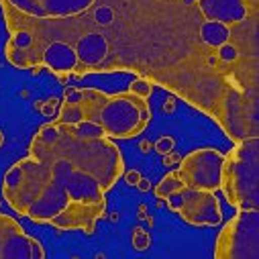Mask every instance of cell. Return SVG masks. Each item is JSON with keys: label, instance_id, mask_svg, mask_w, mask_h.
<instances>
[{"label": "cell", "instance_id": "cell-1", "mask_svg": "<svg viewBox=\"0 0 259 259\" xmlns=\"http://www.w3.org/2000/svg\"><path fill=\"white\" fill-rule=\"evenodd\" d=\"M11 66L133 74L239 143L259 137V0H0Z\"/></svg>", "mask_w": 259, "mask_h": 259}, {"label": "cell", "instance_id": "cell-2", "mask_svg": "<svg viewBox=\"0 0 259 259\" xmlns=\"http://www.w3.org/2000/svg\"><path fill=\"white\" fill-rule=\"evenodd\" d=\"M122 174V153L100 126L53 118L33 135L29 155L7 171L3 196L37 225L94 235L106 212V192Z\"/></svg>", "mask_w": 259, "mask_h": 259}, {"label": "cell", "instance_id": "cell-3", "mask_svg": "<svg viewBox=\"0 0 259 259\" xmlns=\"http://www.w3.org/2000/svg\"><path fill=\"white\" fill-rule=\"evenodd\" d=\"M55 120L92 122L110 139H133L147 128L151 106L128 90L108 94L96 88H68Z\"/></svg>", "mask_w": 259, "mask_h": 259}, {"label": "cell", "instance_id": "cell-4", "mask_svg": "<svg viewBox=\"0 0 259 259\" xmlns=\"http://www.w3.org/2000/svg\"><path fill=\"white\" fill-rule=\"evenodd\" d=\"M219 190L237 210L259 208V137L235 143L225 155Z\"/></svg>", "mask_w": 259, "mask_h": 259}, {"label": "cell", "instance_id": "cell-5", "mask_svg": "<svg viewBox=\"0 0 259 259\" xmlns=\"http://www.w3.org/2000/svg\"><path fill=\"white\" fill-rule=\"evenodd\" d=\"M214 259H259V208H243L221 229Z\"/></svg>", "mask_w": 259, "mask_h": 259}, {"label": "cell", "instance_id": "cell-6", "mask_svg": "<svg viewBox=\"0 0 259 259\" xmlns=\"http://www.w3.org/2000/svg\"><path fill=\"white\" fill-rule=\"evenodd\" d=\"M169 210L180 214L192 227H219L223 223V208L217 192L194 190L184 184L165 198Z\"/></svg>", "mask_w": 259, "mask_h": 259}, {"label": "cell", "instance_id": "cell-7", "mask_svg": "<svg viewBox=\"0 0 259 259\" xmlns=\"http://www.w3.org/2000/svg\"><path fill=\"white\" fill-rule=\"evenodd\" d=\"M225 153L214 147H202L190 151L176 169L182 184L194 190L217 192L221 188V169Z\"/></svg>", "mask_w": 259, "mask_h": 259}, {"label": "cell", "instance_id": "cell-8", "mask_svg": "<svg viewBox=\"0 0 259 259\" xmlns=\"http://www.w3.org/2000/svg\"><path fill=\"white\" fill-rule=\"evenodd\" d=\"M43 245L25 233L21 223L0 212V259H43Z\"/></svg>", "mask_w": 259, "mask_h": 259}, {"label": "cell", "instance_id": "cell-9", "mask_svg": "<svg viewBox=\"0 0 259 259\" xmlns=\"http://www.w3.org/2000/svg\"><path fill=\"white\" fill-rule=\"evenodd\" d=\"M182 186V180H180V176H178V171L174 169V171H169V174H165L163 178H161V182L155 186V196L159 198V200H165L169 194L174 192V190H178Z\"/></svg>", "mask_w": 259, "mask_h": 259}, {"label": "cell", "instance_id": "cell-10", "mask_svg": "<svg viewBox=\"0 0 259 259\" xmlns=\"http://www.w3.org/2000/svg\"><path fill=\"white\" fill-rule=\"evenodd\" d=\"M128 92H133L135 96H141V98L149 100L151 94H153V84L145 78H137V80H133L131 86H128Z\"/></svg>", "mask_w": 259, "mask_h": 259}, {"label": "cell", "instance_id": "cell-11", "mask_svg": "<svg viewBox=\"0 0 259 259\" xmlns=\"http://www.w3.org/2000/svg\"><path fill=\"white\" fill-rule=\"evenodd\" d=\"M149 243H151V237H149V233L145 231V229H135V233H133V247L135 249H139V251H143V249H147L149 247Z\"/></svg>", "mask_w": 259, "mask_h": 259}, {"label": "cell", "instance_id": "cell-12", "mask_svg": "<svg viewBox=\"0 0 259 259\" xmlns=\"http://www.w3.org/2000/svg\"><path fill=\"white\" fill-rule=\"evenodd\" d=\"M171 147H174V141H171V139H161V141L157 143V149H159L161 153H167V151H171Z\"/></svg>", "mask_w": 259, "mask_h": 259}, {"label": "cell", "instance_id": "cell-13", "mask_svg": "<svg viewBox=\"0 0 259 259\" xmlns=\"http://www.w3.org/2000/svg\"><path fill=\"white\" fill-rule=\"evenodd\" d=\"M139 180H141V174H139V171H128V174H126V182L131 184V186L137 184Z\"/></svg>", "mask_w": 259, "mask_h": 259}, {"label": "cell", "instance_id": "cell-14", "mask_svg": "<svg viewBox=\"0 0 259 259\" xmlns=\"http://www.w3.org/2000/svg\"><path fill=\"white\" fill-rule=\"evenodd\" d=\"M137 184H139V188H141V190H149V182H147V180H139Z\"/></svg>", "mask_w": 259, "mask_h": 259}, {"label": "cell", "instance_id": "cell-15", "mask_svg": "<svg viewBox=\"0 0 259 259\" xmlns=\"http://www.w3.org/2000/svg\"><path fill=\"white\" fill-rule=\"evenodd\" d=\"M5 145V135H3V131H0V147Z\"/></svg>", "mask_w": 259, "mask_h": 259}]
</instances>
